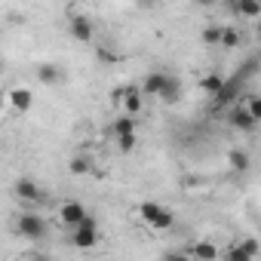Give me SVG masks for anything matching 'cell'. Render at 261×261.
<instances>
[{
    "mask_svg": "<svg viewBox=\"0 0 261 261\" xmlns=\"http://www.w3.org/2000/svg\"><path fill=\"white\" fill-rule=\"evenodd\" d=\"M139 215L154 230H172V224H175V215L166 206H160V203H142L139 206Z\"/></svg>",
    "mask_w": 261,
    "mask_h": 261,
    "instance_id": "cell-1",
    "label": "cell"
},
{
    "mask_svg": "<svg viewBox=\"0 0 261 261\" xmlns=\"http://www.w3.org/2000/svg\"><path fill=\"white\" fill-rule=\"evenodd\" d=\"M71 243H74L77 249H83V252H86V249H95V246H98V224L86 215L77 227H71Z\"/></svg>",
    "mask_w": 261,
    "mask_h": 261,
    "instance_id": "cell-2",
    "label": "cell"
},
{
    "mask_svg": "<svg viewBox=\"0 0 261 261\" xmlns=\"http://www.w3.org/2000/svg\"><path fill=\"white\" fill-rule=\"evenodd\" d=\"M16 227H19V233H22L25 240H43V237H46V230H49V227H46V221H43L40 215H34V212H22Z\"/></svg>",
    "mask_w": 261,
    "mask_h": 261,
    "instance_id": "cell-3",
    "label": "cell"
},
{
    "mask_svg": "<svg viewBox=\"0 0 261 261\" xmlns=\"http://www.w3.org/2000/svg\"><path fill=\"white\" fill-rule=\"evenodd\" d=\"M86 215H89V212H86V206H83V203H77V200H65V203L59 206V221H62L65 227H77Z\"/></svg>",
    "mask_w": 261,
    "mask_h": 261,
    "instance_id": "cell-4",
    "label": "cell"
},
{
    "mask_svg": "<svg viewBox=\"0 0 261 261\" xmlns=\"http://www.w3.org/2000/svg\"><path fill=\"white\" fill-rule=\"evenodd\" d=\"M123 114H142V105H145V89L142 86H123Z\"/></svg>",
    "mask_w": 261,
    "mask_h": 261,
    "instance_id": "cell-5",
    "label": "cell"
},
{
    "mask_svg": "<svg viewBox=\"0 0 261 261\" xmlns=\"http://www.w3.org/2000/svg\"><path fill=\"white\" fill-rule=\"evenodd\" d=\"M68 31H71V37H74L77 43H92V34H95L92 22H89L86 16H71V22H68Z\"/></svg>",
    "mask_w": 261,
    "mask_h": 261,
    "instance_id": "cell-6",
    "label": "cell"
},
{
    "mask_svg": "<svg viewBox=\"0 0 261 261\" xmlns=\"http://www.w3.org/2000/svg\"><path fill=\"white\" fill-rule=\"evenodd\" d=\"M227 120H230V126H233V129H240V133H252V129L258 126V120L249 114V108H246V105H237V108H230Z\"/></svg>",
    "mask_w": 261,
    "mask_h": 261,
    "instance_id": "cell-7",
    "label": "cell"
},
{
    "mask_svg": "<svg viewBox=\"0 0 261 261\" xmlns=\"http://www.w3.org/2000/svg\"><path fill=\"white\" fill-rule=\"evenodd\" d=\"M16 197H19L22 203H40L43 191H40L37 181H31V178H19V181H16Z\"/></svg>",
    "mask_w": 261,
    "mask_h": 261,
    "instance_id": "cell-8",
    "label": "cell"
},
{
    "mask_svg": "<svg viewBox=\"0 0 261 261\" xmlns=\"http://www.w3.org/2000/svg\"><path fill=\"white\" fill-rule=\"evenodd\" d=\"M166 83H169V74H163V71H151V74L142 80V89H145V95H157V98H160V92L166 89Z\"/></svg>",
    "mask_w": 261,
    "mask_h": 261,
    "instance_id": "cell-9",
    "label": "cell"
},
{
    "mask_svg": "<svg viewBox=\"0 0 261 261\" xmlns=\"http://www.w3.org/2000/svg\"><path fill=\"white\" fill-rule=\"evenodd\" d=\"M37 80L43 86H59L62 83V68L56 62H43V65H37Z\"/></svg>",
    "mask_w": 261,
    "mask_h": 261,
    "instance_id": "cell-10",
    "label": "cell"
},
{
    "mask_svg": "<svg viewBox=\"0 0 261 261\" xmlns=\"http://www.w3.org/2000/svg\"><path fill=\"white\" fill-rule=\"evenodd\" d=\"M237 92H240V77L237 80H224V86L212 95L215 98V108H230V101L237 98Z\"/></svg>",
    "mask_w": 261,
    "mask_h": 261,
    "instance_id": "cell-11",
    "label": "cell"
},
{
    "mask_svg": "<svg viewBox=\"0 0 261 261\" xmlns=\"http://www.w3.org/2000/svg\"><path fill=\"white\" fill-rule=\"evenodd\" d=\"M10 105L16 108V114H28L34 105V92L31 89H10Z\"/></svg>",
    "mask_w": 261,
    "mask_h": 261,
    "instance_id": "cell-12",
    "label": "cell"
},
{
    "mask_svg": "<svg viewBox=\"0 0 261 261\" xmlns=\"http://www.w3.org/2000/svg\"><path fill=\"white\" fill-rule=\"evenodd\" d=\"M123 136H136V117L133 114H120L114 120V139H123Z\"/></svg>",
    "mask_w": 261,
    "mask_h": 261,
    "instance_id": "cell-13",
    "label": "cell"
},
{
    "mask_svg": "<svg viewBox=\"0 0 261 261\" xmlns=\"http://www.w3.org/2000/svg\"><path fill=\"white\" fill-rule=\"evenodd\" d=\"M233 10L246 19H261V0H237Z\"/></svg>",
    "mask_w": 261,
    "mask_h": 261,
    "instance_id": "cell-14",
    "label": "cell"
},
{
    "mask_svg": "<svg viewBox=\"0 0 261 261\" xmlns=\"http://www.w3.org/2000/svg\"><path fill=\"white\" fill-rule=\"evenodd\" d=\"M227 163H230V169H233V172H246L252 160H249V154H246V151H240V148H233V151L227 154Z\"/></svg>",
    "mask_w": 261,
    "mask_h": 261,
    "instance_id": "cell-15",
    "label": "cell"
},
{
    "mask_svg": "<svg viewBox=\"0 0 261 261\" xmlns=\"http://www.w3.org/2000/svg\"><path fill=\"white\" fill-rule=\"evenodd\" d=\"M160 98H163L166 105L178 101V98H181V80H178V77H169V83H166V89L160 92Z\"/></svg>",
    "mask_w": 261,
    "mask_h": 261,
    "instance_id": "cell-16",
    "label": "cell"
},
{
    "mask_svg": "<svg viewBox=\"0 0 261 261\" xmlns=\"http://www.w3.org/2000/svg\"><path fill=\"white\" fill-rule=\"evenodd\" d=\"M221 46H224V49L240 46V31H237V28H230V25H221Z\"/></svg>",
    "mask_w": 261,
    "mask_h": 261,
    "instance_id": "cell-17",
    "label": "cell"
},
{
    "mask_svg": "<svg viewBox=\"0 0 261 261\" xmlns=\"http://www.w3.org/2000/svg\"><path fill=\"white\" fill-rule=\"evenodd\" d=\"M200 40H203L206 46H218V43H221V25H209V28H203Z\"/></svg>",
    "mask_w": 261,
    "mask_h": 261,
    "instance_id": "cell-18",
    "label": "cell"
},
{
    "mask_svg": "<svg viewBox=\"0 0 261 261\" xmlns=\"http://www.w3.org/2000/svg\"><path fill=\"white\" fill-rule=\"evenodd\" d=\"M191 255H194V258H209V261H212V258H218L221 252H218L212 243H197V246L191 249Z\"/></svg>",
    "mask_w": 261,
    "mask_h": 261,
    "instance_id": "cell-19",
    "label": "cell"
},
{
    "mask_svg": "<svg viewBox=\"0 0 261 261\" xmlns=\"http://www.w3.org/2000/svg\"><path fill=\"white\" fill-rule=\"evenodd\" d=\"M221 86H224V80H221L218 74H209V77H203V80H200V89H206L209 95H215Z\"/></svg>",
    "mask_w": 261,
    "mask_h": 261,
    "instance_id": "cell-20",
    "label": "cell"
},
{
    "mask_svg": "<svg viewBox=\"0 0 261 261\" xmlns=\"http://www.w3.org/2000/svg\"><path fill=\"white\" fill-rule=\"evenodd\" d=\"M68 169H71V175H86L89 172V157H71Z\"/></svg>",
    "mask_w": 261,
    "mask_h": 261,
    "instance_id": "cell-21",
    "label": "cell"
},
{
    "mask_svg": "<svg viewBox=\"0 0 261 261\" xmlns=\"http://www.w3.org/2000/svg\"><path fill=\"white\" fill-rule=\"evenodd\" d=\"M243 105H246V108H249V114H252V117L261 123V95H249Z\"/></svg>",
    "mask_w": 261,
    "mask_h": 261,
    "instance_id": "cell-22",
    "label": "cell"
},
{
    "mask_svg": "<svg viewBox=\"0 0 261 261\" xmlns=\"http://www.w3.org/2000/svg\"><path fill=\"white\" fill-rule=\"evenodd\" d=\"M240 246H243V252H246V255H249V258H255V255H258V252H261V246H258V240H243V243H240Z\"/></svg>",
    "mask_w": 261,
    "mask_h": 261,
    "instance_id": "cell-23",
    "label": "cell"
},
{
    "mask_svg": "<svg viewBox=\"0 0 261 261\" xmlns=\"http://www.w3.org/2000/svg\"><path fill=\"white\" fill-rule=\"evenodd\" d=\"M224 258H230V261H249V255L243 252V246H233V249H227V252H224Z\"/></svg>",
    "mask_w": 261,
    "mask_h": 261,
    "instance_id": "cell-24",
    "label": "cell"
},
{
    "mask_svg": "<svg viewBox=\"0 0 261 261\" xmlns=\"http://www.w3.org/2000/svg\"><path fill=\"white\" fill-rule=\"evenodd\" d=\"M117 148L123 151V154H129L136 148V136H123V139H117Z\"/></svg>",
    "mask_w": 261,
    "mask_h": 261,
    "instance_id": "cell-25",
    "label": "cell"
},
{
    "mask_svg": "<svg viewBox=\"0 0 261 261\" xmlns=\"http://www.w3.org/2000/svg\"><path fill=\"white\" fill-rule=\"evenodd\" d=\"M194 4H200V7H209V4H215V0H194Z\"/></svg>",
    "mask_w": 261,
    "mask_h": 261,
    "instance_id": "cell-26",
    "label": "cell"
},
{
    "mask_svg": "<svg viewBox=\"0 0 261 261\" xmlns=\"http://www.w3.org/2000/svg\"><path fill=\"white\" fill-rule=\"evenodd\" d=\"M258 37H261V25H258Z\"/></svg>",
    "mask_w": 261,
    "mask_h": 261,
    "instance_id": "cell-27",
    "label": "cell"
}]
</instances>
